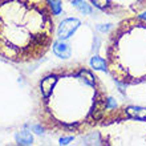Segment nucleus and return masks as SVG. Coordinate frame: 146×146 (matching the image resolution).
Segmentation results:
<instances>
[{"instance_id": "7ed1b4c3", "label": "nucleus", "mask_w": 146, "mask_h": 146, "mask_svg": "<svg viewBox=\"0 0 146 146\" xmlns=\"http://www.w3.org/2000/svg\"><path fill=\"white\" fill-rule=\"evenodd\" d=\"M106 72L118 84L146 82V19H121L109 32L104 46Z\"/></svg>"}, {"instance_id": "f257e3e1", "label": "nucleus", "mask_w": 146, "mask_h": 146, "mask_svg": "<svg viewBox=\"0 0 146 146\" xmlns=\"http://www.w3.org/2000/svg\"><path fill=\"white\" fill-rule=\"evenodd\" d=\"M33 114L53 135H84L97 129L109 109L101 77L82 62H66L42 72L33 92Z\"/></svg>"}, {"instance_id": "6e6552de", "label": "nucleus", "mask_w": 146, "mask_h": 146, "mask_svg": "<svg viewBox=\"0 0 146 146\" xmlns=\"http://www.w3.org/2000/svg\"><path fill=\"white\" fill-rule=\"evenodd\" d=\"M72 4L81 12V13H84V15L92 13V7H90V4H86L84 0H72Z\"/></svg>"}, {"instance_id": "20e7f679", "label": "nucleus", "mask_w": 146, "mask_h": 146, "mask_svg": "<svg viewBox=\"0 0 146 146\" xmlns=\"http://www.w3.org/2000/svg\"><path fill=\"white\" fill-rule=\"evenodd\" d=\"M97 130L104 146H146V106L122 105L108 109Z\"/></svg>"}, {"instance_id": "423d86ee", "label": "nucleus", "mask_w": 146, "mask_h": 146, "mask_svg": "<svg viewBox=\"0 0 146 146\" xmlns=\"http://www.w3.org/2000/svg\"><path fill=\"white\" fill-rule=\"evenodd\" d=\"M78 25H80V21L77 19H65L64 21H61L60 25H58V31H57L58 40L69 38L74 33V31L78 28Z\"/></svg>"}, {"instance_id": "9d476101", "label": "nucleus", "mask_w": 146, "mask_h": 146, "mask_svg": "<svg viewBox=\"0 0 146 146\" xmlns=\"http://www.w3.org/2000/svg\"><path fill=\"white\" fill-rule=\"evenodd\" d=\"M90 66H92L93 69L106 70V61H105V58L100 57V56H94L90 60Z\"/></svg>"}, {"instance_id": "f03ea898", "label": "nucleus", "mask_w": 146, "mask_h": 146, "mask_svg": "<svg viewBox=\"0 0 146 146\" xmlns=\"http://www.w3.org/2000/svg\"><path fill=\"white\" fill-rule=\"evenodd\" d=\"M50 0H0V57L13 64L41 60L54 41Z\"/></svg>"}, {"instance_id": "39448f33", "label": "nucleus", "mask_w": 146, "mask_h": 146, "mask_svg": "<svg viewBox=\"0 0 146 146\" xmlns=\"http://www.w3.org/2000/svg\"><path fill=\"white\" fill-rule=\"evenodd\" d=\"M90 5L111 17L125 19L146 11V0H88Z\"/></svg>"}, {"instance_id": "1a4fd4ad", "label": "nucleus", "mask_w": 146, "mask_h": 146, "mask_svg": "<svg viewBox=\"0 0 146 146\" xmlns=\"http://www.w3.org/2000/svg\"><path fill=\"white\" fill-rule=\"evenodd\" d=\"M16 141L19 143H21V145H29V143L33 142V137H32V134L29 131L21 130L19 134L16 135Z\"/></svg>"}, {"instance_id": "0eeeda50", "label": "nucleus", "mask_w": 146, "mask_h": 146, "mask_svg": "<svg viewBox=\"0 0 146 146\" xmlns=\"http://www.w3.org/2000/svg\"><path fill=\"white\" fill-rule=\"evenodd\" d=\"M52 48H53V53L60 58H69L72 56V50L66 44L61 42V40L58 41H53L52 44Z\"/></svg>"}]
</instances>
